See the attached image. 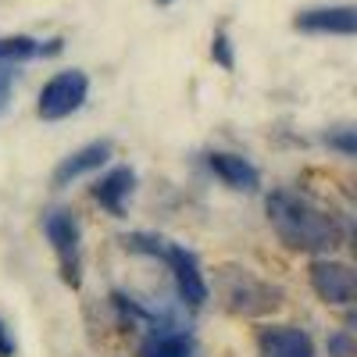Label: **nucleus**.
I'll return each instance as SVG.
<instances>
[{"mask_svg":"<svg viewBox=\"0 0 357 357\" xmlns=\"http://www.w3.org/2000/svg\"><path fill=\"white\" fill-rule=\"evenodd\" d=\"M268 222L279 232V240L293 250H333L340 243V222L333 218V211L311 204L301 193H289V190H275L268 197Z\"/></svg>","mask_w":357,"mask_h":357,"instance_id":"nucleus-1","label":"nucleus"},{"mask_svg":"<svg viewBox=\"0 0 357 357\" xmlns=\"http://www.w3.org/2000/svg\"><path fill=\"white\" fill-rule=\"evenodd\" d=\"M218 293H222V304L232 314H243V318H257L282 307V289L257 279L247 268H222L218 272Z\"/></svg>","mask_w":357,"mask_h":357,"instance_id":"nucleus-2","label":"nucleus"},{"mask_svg":"<svg viewBox=\"0 0 357 357\" xmlns=\"http://www.w3.org/2000/svg\"><path fill=\"white\" fill-rule=\"evenodd\" d=\"M43 232H47V240L54 247L61 279L72 289H79V282H82V232H79V222L68 211H50L43 218Z\"/></svg>","mask_w":357,"mask_h":357,"instance_id":"nucleus-3","label":"nucleus"},{"mask_svg":"<svg viewBox=\"0 0 357 357\" xmlns=\"http://www.w3.org/2000/svg\"><path fill=\"white\" fill-rule=\"evenodd\" d=\"M89 97V75L79 72V68H68V72H57L43 89H40V104H36V114L43 122H61V118L75 114Z\"/></svg>","mask_w":357,"mask_h":357,"instance_id":"nucleus-4","label":"nucleus"},{"mask_svg":"<svg viewBox=\"0 0 357 357\" xmlns=\"http://www.w3.org/2000/svg\"><path fill=\"white\" fill-rule=\"evenodd\" d=\"M161 261H168L172 275H175L178 301L190 304V307L207 304L211 286H207V279H204V272H200V261H197L193 250H186V247H165V250H161Z\"/></svg>","mask_w":357,"mask_h":357,"instance_id":"nucleus-5","label":"nucleus"},{"mask_svg":"<svg viewBox=\"0 0 357 357\" xmlns=\"http://www.w3.org/2000/svg\"><path fill=\"white\" fill-rule=\"evenodd\" d=\"M311 289L318 293V301L340 307V304H350L357 296V275L343 261L318 257V261H311Z\"/></svg>","mask_w":357,"mask_h":357,"instance_id":"nucleus-6","label":"nucleus"},{"mask_svg":"<svg viewBox=\"0 0 357 357\" xmlns=\"http://www.w3.org/2000/svg\"><path fill=\"white\" fill-rule=\"evenodd\" d=\"M293 29L314 36H354L357 33V11L350 4L340 8H307L293 18Z\"/></svg>","mask_w":357,"mask_h":357,"instance_id":"nucleus-7","label":"nucleus"},{"mask_svg":"<svg viewBox=\"0 0 357 357\" xmlns=\"http://www.w3.org/2000/svg\"><path fill=\"white\" fill-rule=\"evenodd\" d=\"M193 336L186 333V325H178L172 318H158L151 336L139 343V357H193Z\"/></svg>","mask_w":357,"mask_h":357,"instance_id":"nucleus-8","label":"nucleus"},{"mask_svg":"<svg viewBox=\"0 0 357 357\" xmlns=\"http://www.w3.org/2000/svg\"><path fill=\"white\" fill-rule=\"evenodd\" d=\"M257 357H314V343L296 325H264L257 333Z\"/></svg>","mask_w":357,"mask_h":357,"instance_id":"nucleus-9","label":"nucleus"},{"mask_svg":"<svg viewBox=\"0 0 357 357\" xmlns=\"http://www.w3.org/2000/svg\"><path fill=\"white\" fill-rule=\"evenodd\" d=\"M132 190H136V172L126 168V165H118L93 186V200L104 207L107 215L126 218V200L132 197Z\"/></svg>","mask_w":357,"mask_h":357,"instance_id":"nucleus-10","label":"nucleus"},{"mask_svg":"<svg viewBox=\"0 0 357 357\" xmlns=\"http://www.w3.org/2000/svg\"><path fill=\"white\" fill-rule=\"evenodd\" d=\"M111 158V143L100 139V143H86L82 151H75L72 158H65L61 165L54 168V186H72L75 178L89 175V172H97L100 165H107Z\"/></svg>","mask_w":357,"mask_h":357,"instance_id":"nucleus-11","label":"nucleus"},{"mask_svg":"<svg viewBox=\"0 0 357 357\" xmlns=\"http://www.w3.org/2000/svg\"><path fill=\"white\" fill-rule=\"evenodd\" d=\"M207 165H211V172L222 178L229 190L254 193V190L261 186V172H257L247 158H240V154H225V151H218V154L207 158Z\"/></svg>","mask_w":357,"mask_h":357,"instance_id":"nucleus-12","label":"nucleus"},{"mask_svg":"<svg viewBox=\"0 0 357 357\" xmlns=\"http://www.w3.org/2000/svg\"><path fill=\"white\" fill-rule=\"evenodd\" d=\"M61 50V40L40 43L33 36H4L0 40V65H18V61H33V57H50Z\"/></svg>","mask_w":357,"mask_h":357,"instance_id":"nucleus-13","label":"nucleus"},{"mask_svg":"<svg viewBox=\"0 0 357 357\" xmlns=\"http://www.w3.org/2000/svg\"><path fill=\"white\" fill-rule=\"evenodd\" d=\"M211 57L225 68V72H232L236 68V57H232V43H229V36L225 33H215V40H211Z\"/></svg>","mask_w":357,"mask_h":357,"instance_id":"nucleus-14","label":"nucleus"},{"mask_svg":"<svg viewBox=\"0 0 357 357\" xmlns=\"http://www.w3.org/2000/svg\"><path fill=\"white\" fill-rule=\"evenodd\" d=\"M8 104H11V72L8 65H0V114L8 111Z\"/></svg>","mask_w":357,"mask_h":357,"instance_id":"nucleus-15","label":"nucleus"},{"mask_svg":"<svg viewBox=\"0 0 357 357\" xmlns=\"http://www.w3.org/2000/svg\"><path fill=\"white\" fill-rule=\"evenodd\" d=\"M329 146H340L347 158H354V151H357V146H354V129H343L340 136H329Z\"/></svg>","mask_w":357,"mask_h":357,"instance_id":"nucleus-16","label":"nucleus"},{"mask_svg":"<svg viewBox=\"0 0 357 357\" xmlns=\"http://www.w3.org/2000/svg\"><path fill=\"white\" fill-rule=\"evenodd\" d=\"M329 354H333V357H354L350 336H333V340H329Z\"/></svg>","mask_w":357,"mask_h":357,"instance_id":"nucleus-17","label":"nucleus"},{"mask_svg":"<svg viewBox=\"0 0 357 357\" xmlns=\"http://www.w3.org/2000/svg\"><path fill=\"white\" fill-rule=\"evenodd\" d=\"M0 357H18V347H15V340H11L4 321H0Z\"/></svg>","mask_w":357,"mask_h":357,"instance_id":"nucleus-18","label":"nucleus"},{"mask_svg":"<svg viewBox=\"0 0 357 357\" xmlns=\"http://www.w3.org/2000/svg\"><path fill=\"white\" fill-rule=\"evenodd\" d=\"M158 4H168V0H158Z\"/></svg>","mask_w":357,"mask_h":357,"instance_id":"nucleus-19","label":"nucleus"}]
</instances>
